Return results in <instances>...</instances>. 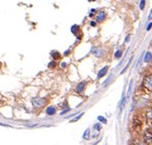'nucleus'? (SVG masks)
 Here are the masks:
<instances>
[{"label": "nucleus", "instance_id": "obj_1", "mask_svg": "<svg viewBox=\"0 0 152 145\" xmlns=\"http://www.w3.org/2000/svg\"><path fill=\"white\" fill-rule=\"evenodd\" d=\"M45 103H46V100L41 97H35L32 99V104L35 107H42V106L45 105Z\"/></svg>", "mask_w": 152, "mask_h": 145}, {"label": "nucleus", "instance_id": "obj_2", "mask_svg": "<svg viewBox=\"0 0 152 145\" xmlns=\"http://www.w3.org/2000/svg\"><path fill=\"white\" fill-rule=\"evenodd\" d=\"M85 87H86V82H85V81L80 82L77 86H76V89H75L76 93H78V94H81V93L83 92V90L85 89Z\"/></svg>", "mask_w": 152, "mask_h": 145}, {"label": "nucleus", "instance_id": "obj_3", "mask_svg": "<svg viewBox=\"0 0 152 145\" xmlns=\"http://www.w3.org/2000/svg\"><path fill=\"white\" fill-rule=\"evenodd\" d=\"M144 86L148 90H152V76H148L144 80Z\"/></svg>", "mask_w": 152, "mask_h": 145}, {"label": "nucleus", "instance_id": "obj_4", "mask_svg": "<svg viewBox=\"0 0 152 145\" xmlns=\"http://www.w3.org/2000/svg\"><path fill=\"white\" fill-rule=\"evenodd\" d=\"M92 54H94L95 56H97V57H101V56H103V55H104V51H103L101 48L92 47Z\"/></svg>", "mask_w": 152, "mask_h": 145}, {"label": "nucleus", "instance_id": "obj_5", "mask_svg": "<svg viewBox=\"0 0 152 145\" xmlns=\"http://www.w3.org/2000/svg\"><path fill=\"white\" fill-rule=\"evenodd\" d=\"M144 141L146 142L147 144H150L152 142V133L150 131H146L145 132V135H144Z\"/></svg>", "mask_w": 152, "mask_h": 145}, {"label": "nucleus", "instance_id": "obj_6", "mask_svg": "<svg viewBox=\"0 0 152 145\" xmlns=\"http://www.w3.org/2000/svg\"><path fill=\"white\" fill-rule=\"evenodd\" d=\"M106 18V13L105 11H100L97 13V15H96V20L97 22H103V20L105 19Z\"/></svg>", "mask_w": 152, "mask_h": 145}, {"label": "nucleus", "instance_id": "obj_7", "mask_svg": "<svg viewBox=\"0 0 152 145\" xmlns=\"http://www.w3.org/2000/svg\"><path fill=\"white\" fill-rule=\"evenodd\" d=\"M107 71H108V67H104L103 68H101L100 72H98V79H101L102 77H104V76L107 74Z\"/></svg>", "mask_w": 152, "mask_h": 145}, {"label": "nucleus", "instance_id": "obj_8", "mask_svg": "<svg viewBox=\"0 0 152 145\" xmlns=\"http://www.w3.org/2000/svg\"><path fill=\"white\" fill-rule=\"evenodd\" d=\"M46 115L48 116H53L56 113V107H54V106H48V107L46 108Z\"/></svg>", "mask_w": 152, "mask_h": 145}, {"label": "nucleus", "instance_id": "obj_9", "mask_svg": "<svg viewBox=\"0 0 152 145\" xmlns=\"http://www.w3.org/2000/svg\"><path fill=\"white\" fill-rule=\"evenodd\" d=\"M151 59H152V53L147 52L146 54H145V57H144V63H149Z\"/></svg>", "mask_w": 152, "mask_h": 145}, {"label": "nucleus", "instance_id": "obj_10", "mask_svg": "<svg viewBox=\"0 0 152 145\" xmlns=\"http://www.w3.org/2000/svg\"><path fill=\"white\" fill-rule=\"evenodd\" d=\"M71 32L73 33V34H77V33L79 32V26H77V25L72 26V28H71Z\"/></svg>", "mask_w": 152, "mask_h": 145}, {"label": "nucleus", "instance_id": "obj_11", "mask_svg": "<svg viewBox=\"0 0 152 145\" xmlns=\"http://www.w3.org/2000/svg\"><path fill=\"white\" fill-rule=\"evenodd\" d=\"M51 56H53L54 59H58V58H60L61 57V55H60V52H58V51H53L51 52Z\"/></svg>", "mask_w": 152, "mask_h": 145}, {"label": "nucleus", "instance_id": "obj_12", "mask_svg": "<svg viewBox=\"0 0 152 145\" xmlns=\"http://www.w3.org/2000/svg\"><path fill=\"white\" fill-rule=\"evenodd\" d=\"M89 133H91L89 129H86L85 132H84V134H83V139H86V140L88 139V138H89Z\"/></svg>", "mask_w": 152, "mask_h": 145}, {"label": "nucleus", "instance_id": "obj_13", "mask_svg": "<svg viewBox=\"0 0 152 145\" xmlns=\"http://www.w3.org/2000/svg\"><path fill=\"white\" fill-rule=\"evenodd\" d=\"M121 56H122V51L120 50V49L117 50L116 52H115V58H120Z\"/></svg>", "mask_w": 152, "mask_h": 145}, {"label": "nucleus", "instance_id": "obj_14", "mask_svg": "<svg viewBox=\"0 0 152 145\" xmlns=\"http://www.w3.org/2000/svg\"><path fill=\"white\" fill-rule=\"evenodd\" d=\"M132 60H133V57H130V61H129V63H127V65H126V67H125V68H123V71L121 72V74H123V72H126V70H127V68H129V67H130V63H132Z\"/></svg>", "mask_w": 152, "mask_h": 145}, {"label": "nucleus", "instance_id": "obj_15", "mask_svg": "<svg viewBox=\"0 0 152 145\" xmlns=\"http://www.w3.org/2000/svg\"><path fill=\"white\" fill-rule=\"evenodd\" d=\"M147 118L149 120H152V108H149L147 110Z\"/></svg>", "mask_w": 152, "mask_h": 145}, {"label": "nucleus", "instance_id": "obj_16", "mask_svg": "<svg viewBox=\"0 0 152 145\" xmlns=\"http://www.w3.org/2000/svg\"><path fill=\"white\" fill-rule=\"evenodd\" d=\"M94 129H95L96 131H100V130L102 129L101 124H95V125H94Z\"/></svg>", "mask_w": 152, "mask_h": 145}, {"label": "nucleus", "instance_id": "obj_17", "mask_svg": "<svg viewBox=\"0 0 152 145\" xmlns=\"http://www.w3.org/2000/svg\"><path fill=\"white\" fill-rule=\"evenodd\" d=\"M98 120H99L101 123H103V124H107V120L104 118V116H98Z\"/></svg>", "mask_w": 152, "mask_h": 145}, {"label": "nucleus", "instance_id": "obj_18", "mask_svg": "<svg viewBox=\"0 0 152 145\" xmlns=\"http://www.w3.org/2000/svg\"><path fill=\"white\" fill-rule=\"evenodd\" d=\"M145 3H146V1L145 0H141V2H140V9L141 10H143L144 7H145Z\"/></svg>", "mask_w": 152, "mask_h": 145}, {"label": "nucleus", "instance_id": "obj_19", "mask_svg": "<svg viewBox=\"0 0 152 145\" xmlns=\"http://www.w3.org/2000/svg\"><path fill=\"white\" fill-rule=\"evenodd\" d=\"M83 116V112H81V113H80V115H79L78 116H76V118H74L73 120H72V121H71V123H73V122H77V121H78L79 119H80V118H81V116Z\"/></svg>", "mask_w": 152, "mask_h": 145}, {"label": "nucleus", "instance_id": "obj_20", "mask_svg": "<svg viewBox=\"0 0 152 145\" xmlns=\"http://www.w3.org/2000/svg\"><path fill=\"white\" fill-rule=\"evenodd\" d=\"M132 86H133V80L130 81V86H129V92H127V98H129V95L130 94V91H132Z\"/></svg>", "mask_w": 152, "mask_h": 145}, {"label": "nucleus", "instance_id": "obj_21", "mask_svg": "<svg viewBox=\"0 0 152 145\" xmlns=\"http://www.w3.org/2000/svg\"><path fill=\"white\" fill-rule=\"evenodd\" d=\"M56 67V63H54V61H50V63H48V68H54Z\"/></svg>", "mask_w": 152, "mask_h": 145}, {"label": "nucleus", "instance_id": "obj_22", "mask_svg": "<svg viewBox=\"0 0 152 145\" xmlns=\"http://www.w3.org/2000/svg\"><path fill=\"white\" fill-rule=\"evenodd\" d=\"M68 111H70V108H67V109H65V110H63V111L61 112V115H65V113H67Z\"/></svg>", "mask_w": 152, "mask_h": 145}, {"label": "nucleus", "instance_id": "obj_23", "mask_svg": "<svg viewBox=\"0 0 152 145\" xmlns=\"http://www.w3.org/2000/svg\"><path fill=\"white\" fill-rule=\"evenodd\" d=\"M151 28H152V23H150L149 25L147 26V29H146V30H147V31H150V29H151Z\"/></svg>", "mask_w": 152, "mask_h": 145}, {"label": "nucleus", "instance_id": "obj_24", "mask_svg": "<svg viewBox=\"0 0 152 145\" xmlns=\"http://www.w3.org/2000/svg\"><path fill=\"white\" fill-rule=\"evenodd\" d=\"M0 126H3V127H8V128H10V126H9V125H6V124H3V123H0Z\"/></svg>", "mask_w": 152, "mask_h": 145}, {"label": "nucleus", "instance_id": "obj_25", "mask_svg": "<svg viewBox=\"0 0 152 145\" xmlns=\"http://www.w3.org/2000/svg\"><path fill=\"white\" fill-rule=\"evenodd\" d=\"M152 19V9H151V11H150L149 16H148V19Z\"/></svg>", "mask_w": 152, "mask_h": 145}, {"label": "nucleus", "instance_id": "obj_26", "mask_svg": "<svg viewBox=\"0 0 152 145\" xmlns=\"http://www.w3.org/2000/svg\"><path fill=\"white\" fill-rule=\"evenodd\" d=\"M69 52H70V50L65 51V52H64V55H65V56H66V55H69Z\"/></svg>", "mask_w": 152, "mask_h": 145}, {"label": "nucleus", "instance_id": "obj_27", "mask_svg": "<svg viewBox=\"0 0 152 145\" xmlns=\"http://www.w3.org/2000/svg\"><path fill=\"white\" fill-rule=\"evenodd\" d=\"M91 26L92 27H96V23L95 22H91Z\"/></svg>", "mask_w": 152, "mask_h": 145}, {"label": "nucleus", "instance_id": "obj_28", "mask_svg": "<svg viewBox=\"0 0 152 145\" xmlns=\"http://www.w3.org/2000/svg\"><path fill=\"white\" fill-rule=\"evenodd\" d=\"M66 65H67V64L65 63H61V67H62V68H65V67H66Z\"/></svg>", "mask_w": 152, "mask_h": 145}, {"label": "nucleus", "instance_id": "obj_29", "mask_svg": "<svg viewBox=\"0 0 152 145\" xmlns=\"http://www.w3.org/2000/svg\"><path fill=\"white\" fill-rule=\"evenodd\" d=\"M129 41H130V37L127 36V37H126V39H125V42H129Z\"/></svg>", "mask_w": 152, "mask_h": 145}, {"label": "nucleus", "instance_id": "obj_30", "mask_svg": "<svg viewBox=\"0 0 152 145\" xmlns=\"http://www.w3.org/2000/svg\"><path fill=\"white\" fill-rule=\"evenodd\" d=\"M88 1H96V0H88Z\"/></svg>", "mask_w": 152, "mask_h": 145}]
</instances>
